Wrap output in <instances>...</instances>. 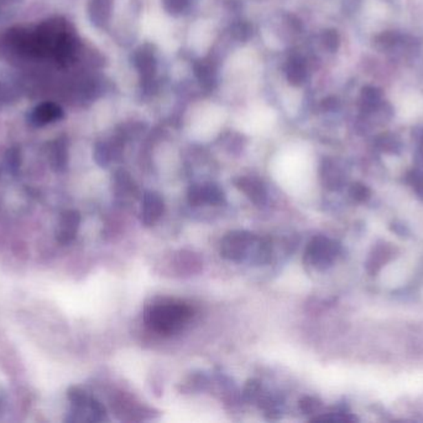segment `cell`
I'll return each mask as SVG.
<instances>
[{"label":"cell","instance_id":"6da1fadb","mask_svg":"<svg viewBox=\"0 0 423 423\" xmlns=\"http://www.w3.org/2000/svg\"><path fill=\"white\" fill-rule=\"evenodd\" d=\"M192 317L191 307L178 300L162 299L147 307L144 313V322L150 329L170 336L184 328Z\"/></svg>","mask_w":423,"mask_h":423},{"label":"cell","instance_id":"7a4b0ae2","mask_svg":"<svg viewBox=\"0 0 423 423\" xmlns=\"http://www.w3.org/2000/svg\"><path fill=\"white\" fill-rule=\"evenodd\" d=\"M257 241L258 237L252 232L232 231L221 238V256L228 261H244Z\"/></svg>","mask_w":423,"mask_h":423},{"label":"cell","instance_id":"3957f363","mask_svg":"<svg viewBox=\"0 0 423 423\" xmlns=\"http://www.w3.org/2000/svg\"><path fill=\"white\" fill-rule=\"evenodd\" d=\"M338 254L336 243L327 237L317 236L307 246L305 261L317 269L329 267Z\"/></svg>","mask_w":423,"mask_h":423},{"label":"cell","instance_id":"277c9868","mask_svg":"<svg viewBox=\"0 0 423 423\" xmlns=\"http://www.w3.org/2000/svg\"><path fill=\"white\" fill-rule=\"evenodd\" d=\"M187 199L191 205L199 206L203 204L208 205H221L226 201V196L221 187L215 184H203L190 187Z\"/></svg>","mask_w":423,"mask_h":423},{"label":"cell","instance_id":"5b68a950","mask_svg":"<svg viewBox=\"0 0 423 423\" xmlns=\"http://www.w3.org/2000/svg\"><path fill=\"white\" fill-rule=\"evenodd\" d=\"M165 212V203L160 194L155 192H147L142 196L141 205V223L147 227L153 226L159 221Z\"/></svg>","mask_w":423,"mask_h":423},{"label":"cell","instance_id":"8992f818","mask_svg":"<svg viewBox=\"0 0 423 423\" xmlns=\"http://www.w3.org/2000/svg\"><path fill=\"white\" fill-rule=\"evenodd\" d=\"M235 187H238L241 193L246 194V198L255 205H264L266 201V190L261 181L250 176H243L235 180Z\"/></svg>","mask_w":423,"mask_h":423},{"label":"cell","instance_id":"52a82bcc","mask_svg":"<svg viewBox=\"0 0 423 423\" xmlns=\"http://www.w3.org/2000/svg\"><path fill=\"white\" fill-rule=\"evenodd\" d=\"M80 214L76 212H68L63 215L58 227V240L61 243L72 241L80 227Z\"/></svg>","mask_w":423,"mask_h":423},{"label":"cell","instance_id":"ba28073f","mask_svg":"<svg viewBox=\"0 0 423 423\" xmlns=\"http://www.w3.org/2000/svg\"><path fill=\"white\" fill-rule=\"evenodd\" d=\"M319 402L313 398H303L300 401V410L305 413H313L318 410Z\"/></svg>","mask_w":423,"mask_h":423},{"label":"cell","instance_id":"9c48e42d","mask_svg":"<svg viewBox=\"0 0 423 423\" xmlns=\"http://www.w3.org/2000/svg\"><path fill=\"white\" fill-rule=\"evenodd\" d=\"M259 392H260V384L255 380H252L248 382V385L246 386V390H244V396L246 400L252 401L255 398H258Z\"/></svg>","mask_w":423,"mask_h":423}]
</instances>
